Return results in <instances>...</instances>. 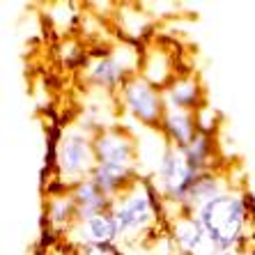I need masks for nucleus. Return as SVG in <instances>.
I'll return each mask as SVG.
<instances>
[{
    "mask_svg": "<svg viewBox=\"0 0 255 255\" xmlns=\"http://www.w3.org/2000/svg\"><path fill=\"white\" fill-rule=\"evenodd\" d=\"M200 175L202 172H198L189 163L184 149L168 145V149L163 152L159 166L149 175V179H152L154 189L159 191V196L166 202V209H177Z\"/></svg>",
    "mask_w": 255,
    "mask_h": 255,
    "instance_id": "423d86ee",
    "label": "nucleus"
},
{
    "mask_svg": "<svg viewBox=\"0 0 255 255\" xmlns=\"http://www.w3.org/2000/svg\"><path fill=\"white\" fill-rule=\"evenodd\" d=\"M228 189H232V182H230V175L221 170H209V172H202L200 177L193 182V186L189 189L186 193L184 202L179 205L175 212H186V214H196L198 209H202L207 202H212L214 198H219L221 193H226ZM170 212V209H168Z\"/></svg>",
    "mask_w": 255,
    "mask_h": 255,
    "instance_id": "9d476101",
    "label": "nucleus"
},
{
    "mask_svg": "<svg viewBox=\"0 0 255 255\" xmlns=\"http://www.w3.org/2000/svg\"><path fill=\"white\" fill-rule=\"evenodd\" d=\"M196 219L202 223L205 232L219 251H237L246 242V230L251 223V207L246 193L239 189H228L219 198L207 202L196 212Z\"/></svg>",
    "mask_w": 255,
    "mask_h": 255,
    "instance_id": "7ed1b4c3",
    "label": "nucleus"
},
{
    "mask_svg": "<svg viewBox=\"0 0 255 255\" xmlns=\"http://www.w3.org/2000/svg\"><path fill=\"white\" fill-rule=\"evenodd\" d=\"M97 168L95 133L81 125L69 127L60 133L53 147V170L58 191H71L92 177Z\"/></svg>",
    "mask_w": 255,
    "mask_h": 255,
    "instance_id": "20e7f679",
    "label": "nucleus"
},
{
    "mask_svg": "<svg viewBox=\"0 0 255 255\" xmlns=\"http://www.w3.org/2000/svg\"><path fill=\"white\" fill-rule=\"evenodd\" d=\"M111 212L120 230V249L125 253L129 249H142L149 255V246L168 232L166 202L149 177H138L115 196Z\"/></svg>",
    "mask_w": 255,
    "mask_h": 255,
    "instance_id": "f257e3e1",
    "label": "nucleus"
},
{
    "mask_svg": "<svg viewBox=\"0 0 255 255\" xmlns=\"http://www.w3.org/2000/svg\"><path fill=\"white\" fill-rule=\"evenodd\" d=\"M69 193L74 198V202H76L78 219H88V216H95V214L101 212H111V207H113V198L108 196L99 184H95L92 179L81 182Z\"/></svg>",
    "mask_w": 255,
    "mask_h": 255,
    "instance_id": "2eb2a0df",
    "label": "nucleus"
},
{
    "mask_svg": "<svg viewBox=\"0 0 255 255\" xmlns=\"http://www.w3.org/2000/svg\"><path fill=\"white\" fill-rule=\"evenodd\" d=\"M97 168L92 182L99 184L111 198L120 196L129 184H133L140 172V142L129 127L113 125L95 133Z\"/></svg>",
    "mask_w": 255,
    "mask_h": 255,
    "instance_id": "f03ea898",
    "label": "nucleus"
},
{
    "mask_svg": "<svg viewBox=\"0 0 255 255\" xmlns=\"http://www.w3.org/2000/svg\"><path fill=\"white\" fill-rule=\"evenodd\" d=\"M118 106L125 111L127 118L138 122V127H142V129H159L163 113H166L163 90L145 81L140 74L129 78L120 88Z\"/></svg>",
    "mask_w": 255,
    "mask_h": 255,
    "instance_id": "0eeeda50",
    "label": "nucleus"
},
{
    "mask_svg": "<svg viewBox=\"0 0 255 255\" xmlns=\"http://www.w3.org/2000/svg\"><path fill=\"white\" fill-rule=\"evenodd\" d=\"M163 101H166V108H179L191 113H198L202 106H207L205 88L196 74H179L163 90Z\"/></svg>",
    "mask_w": 255,
    "mask_h": 255,
    "instance_id": "9b49d317",
    "label": "nucleus"
},
{
    "mask_svg": "<svg viewBox=\"0 0 255 255\" xmlns=\"http://www.w3.org/2000/svg\"><path fill=\"white\" fill-rule=\"evenodd\" d=\"M242 255H255V253H242Z\"/></svg>",
    "mask_w": 255,
    "mask_h": 255,
    "instance_id": "412c9836",
    "label": "nucleus"
},
{
    "mask_svg": "<svg viewBox=\"0 0 255 255\" xmlns=\"http://www.w3.org/2000/svg\"><path fill=\"white\" fill-rule=\"evenodd\" d=\"M142 51L136 44L122 42L115 46L101 51L99 55L90 58L85 67L81 69V81L88 88L99 92H115L129 81L140 74Z\"/></svg>",
    "mask_w": 255,
    "mask_h": 255,
    "instance_id": "39448f33",
    "label": "nucleus"
},
{
    "mask_svg": "<svg viewBox=\"0 0 255 255\" xmlns=\"http://www.w3.org/2000/svg\"><path fill=\"white\" fill-rule=\"evenodd\" d=\"M60 255H76V251H71V249H67L65 246V253H60Z\"/></svg>",
    "mask_w": 255,
    "mask_h": 255,
    "instance_id": "aec40b11",
    "label": "nucleus"
},
{
    "mask_svg": "<svg viewBox=\"0 0 255 255\" xmlns=\"http://www.w3.org/2000/svg\"><path fill=\"white\" fill-rule=\"evenodd\" d=\"M62 239L71 251L85 246H120V230L113 212H101L88 219H78Z\"/></svg>",
    "mask_w": 255,
    "mask_h": 255,
    "instance_id": "1a4fd4ad",
    "label": "nucleus"
},
{
    "mask_svg": "<svg viewBox=\"0 0 255 255\" xmlns=\"http://www.w3.org/2000/svg\"><path fill=\"white\" fill-rule=\"evenodd\" d=\"M182 149H184L189 163L198 172L219 170V149H216V136L214 133L198 131V136Z\"/></svg>",
    "mask_w": 255,
    "mask_h": 255,
    "instance_id": "dca6fc26",
    "label": "nucleus"
},
{
    "mask_svg": "<svg viewBox=\"0 0 255 255\" xmlns=\"http://www.w3.org/2000/svg\"><path fill=\"white\" fill-rule=\"evenodd\" d=\"M113 14L118 32L129 44L140 46L145 42V37H149L154 30V16L147 9H142V5H118Z\"/></svg>",
    "mask_w": 255,
    "mask_h": 255,
    "instance_id": "f8f14e48",
    "label": "nucleus"
},
{
    "mask_svg": "<svg viewBox=\"0 0 255 255\" xmlns=\"http://www.w3.org/2000/svg\"><path fill=\"white\" fill-rule=\"evenodd\" d=\"M76 221H78V212L71 193L69 191H53L46 202V226L51 228V232L65 237L67 232L74 228Z\"/></svg>",
    "mask_w": 255,
    "mask_h": 255,
    "instance_id": "4468645a",
    "label": "nucleus"
},
{
    "mask_svg": "<svg viewBox=\"0 0 255 255\" xmlns=\"http://www.w3.org/2000/svg\"><path fill=\"white\" fill-rule=\"evenodd\" d=\"M216 255H242V253H237V251H221V253H216Z\"/></svg>",
    "mask_w": 255,
    "mask_h": 255,
    "instance_id": "6ab92c4d",
    "label": "nucleus"
},
{
    "mask_svg": "<svg viewBox=\"0 0 255 255\" xmlns=\"http://www.w3.org/2000/svg\"><path fill=\"white\" fill-rule=\"evenodd\" d=\"M76 255H127L120 246H85L78 249Z\"/></svg>",
    "mask_w": 255,
    "mask_h": 255,
    "instance_id": "f3484780",
    "label": "nucleus"
},
{
    "mask_svg": "<svg viewBox=\"0 0 255 255\" xmlns=\"http://www.w3.org/2000/svg\"><path fill=\"white\" fill-rule=\"evenodd\" d=\"M159 131L163 133L168 145L186 147V145L198 136L200 127H198L196 113H191V111H179V108H166Z\"/></svg>",
    "mask_w": 255,
    "mask_h": 255,
    "instance_id": "ddd939ff",
    "label": "nucleus"
},
{
    "mask_svg": "<svg viewBox=\"0 0 255 255\" xmlns=\"http://www.w3.org/2000/svg\"><path fill=\"white\" fill-rule=\"evenodd\" d=\"M168 237L172 249L179 255H216L221 253L209 235L205 232L202 223L196 219V214L186 212H168Z\"/></svg>",
    "mask_w": 255,
    "mask_h": 255,
    "instance_id": "6e6552de",
    "label": "nucleus"
},
{
    "mask_svg": "<svg viewBox=\"0 0 255 255\" xmlns=\"http://www.w3.org/2000/svg\"><path fill=\"white\" fill-rule=\"evenodd\" d=\"M149 255H179V253H177L175 249H172L170 237H168V239H166V246H163L161 251H156V249H154V244H152V246H149Z\"/></svg>",
    "mask_w": 255,
    "mask_h": 255,
    "instance_id": "a211bd4d",
    "label": "nucleus"
}]
</instances>
